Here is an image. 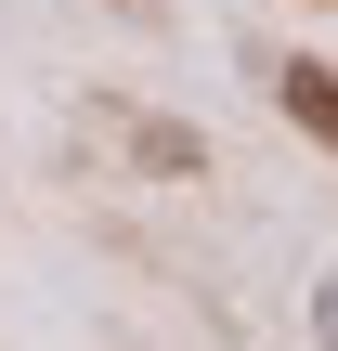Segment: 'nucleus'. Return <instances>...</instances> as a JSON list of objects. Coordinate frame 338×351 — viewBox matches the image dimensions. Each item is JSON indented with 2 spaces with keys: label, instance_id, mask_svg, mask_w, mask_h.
Here are the masks:
<instances>
[{
  "label": "nucleus",
  "instance_id": "nucleus-1",
  "mask_svg": "<svg viewBox=\"0 0 338 351\" xmlns=\"http://www.w3.org/2000/svg\"><path fill=\"white\" fill-rule=\"evenodd\" d=\"M274 104H287V117H300L313 143H338V52H300V65L274 78Z\"/></svg>",
  "mask_w": 338,
  "mask_h": 351
},
{
  "label": "nucleus",
  "instance_id": "nucleus-2",
  "mask_svg": "<svg viewBox=\"0 0 338 351\" xmlns=\"http://www.w3.org/2000/svg\"><path fill=\"white\" fill-rule=\"evenodd\" d=\"M313 339H326V351H338V274H326V300H313Z\"/></svg>",
  "mask_w": 338,
  "mask_h": 351
}]
</instances>
